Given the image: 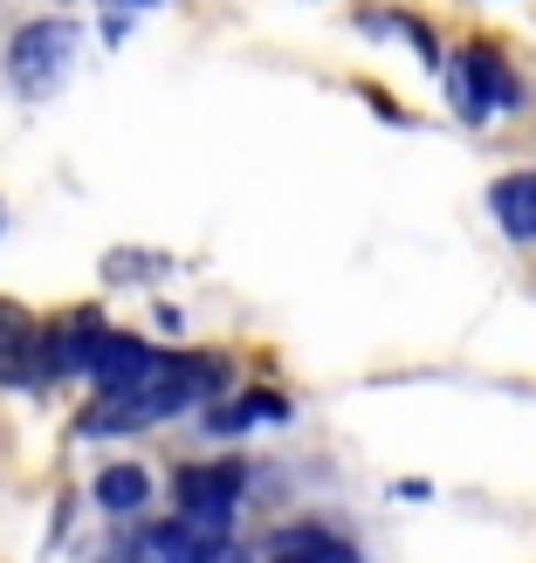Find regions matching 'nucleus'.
Listing matches in <instances>:
<instances>
[{"mask_svg": "<svg viewBox=\"0 0 536 563\" xmlns=\"http://www.w3.org/2000/svg\"><path fill=\"white\" fill-rule=\"evenodd\" d=\"M118 563H138V556H118Z\"/></svg>", "mask_w": 536, "mask_h": 563, "instance_id": "12", "label": "nucleus"}, {"mask_svg": "<svg viewBox=\"0 0 536 563\" xmlns=\"http://www.w3.org/2000/svg\"><path fill=\"white\" fill-rule=\"evenodd\" d=\"M69 48H76V27H69V21H35V27H21V35H14L8 76L21 82L28 97H35V90H48V82L69 69Z\"/></svg>", "mask_w": 536, "mask_h": 563, "instance_id": "2", "label": "nucleus"}, {"mask_svg": "<svg viewBox=\"0 0 536 563\" xmlns=\"http://www.w3.org/2000/svg\"><path fill=\"white\" fill-rule=\"evenodd\" d=\"M241 482H248V474H241L234 461H214V467H179L173 501H179V516H193V522H228V516H234Z\"/></svg>", "mask_w": 536, "mask_h": 563, "instance_id": "4", "label": "nucleus"}, {"mask_svg": "<svg viewBox=\"0 0 536 563\" xmlns=\"http://www.w3.org/2000/svg\"><path fill=\"white\" fill-rule=\"evenodd\" d=\"M220 537H228V522H193V516H179V522H165V529H152V537H145V556L152 563H214L220 556Z\"/></svg>", "mask_w": 536, "mask_h": 563, "instance_id": "6", "label": "nucleus"}, {"mask_svg": "<svg viewBox=\"0 0 536 563\" xmlns=\"http://www.w3.org/2000/svg\"><path fill=\"white\" fill-rule=\"evenodd\" d=\"M269 563H358V550L337 543V537H324V529H289V537L275 543Z\"/></svg>", "mask_w": 536, "mask_h": 563, "instance_id": "9", "label": "nucleus"}, {"mask_svg": "<svg viewBox=\"0 0 536 563\" xmlns=\"http://www.w3.org/2000/svg\"><path fill=\"white\" fill-rule=\"evenodd\" d=\"M282 412H289V406H282L275 391H248V399L207 412V433H241V427H262V419H282Z\"/></svg>", "mask_w": 536, "mask_h": 563, "instance_id": "11", "label": "nucleus"}, {"mask_svg": "<svg viewBox=\"0 0 536 563\" xmlns=\"http://www.w3.org/2000/svg\"><path fill=\"white\" fill-rule=\"evenodd\" d=\"M97 501H103L110 516L145 509V501H152V474H145V467H103V474H97Z\"/></svg>", "mask_w": 536, "mask_h": 563, "instance_id": "10", "label": "nucleus"}, {"mask_svg": "<svg viewBox=\"0 0 536 563\" xmlns=\"http://www.w3.org/2000/svg\"><path fill=\"white\" fill-rule=\"evenodd\" d=\"M35 378H42V323L0 296V385H35Z\"/></svg>", "mask_w": 536, "mask_h": 563, "instance_id": "5", "label": "nucleus"}, {"mask_svg": "<svg viewBox=\"0 0 536 563\" xmlns=\"http://www.w3.org/2000/svg\"><path fill=\"white\" fill-rule=\"evenodd\" d=\"M447 90H455V103H461L468 124H489L495 110H523V82H516V69L502 63L489 42H468V48L455 55V76H447Z\"/></svg>", "mask_w": 536, "mask_h": 563, "instance_id": "1", "label": "nucleus"}, {"mask_svg": "<svg viewBox=\"0 0 536 563\" xmlns=\"http://www.w3.org/2000/svg\"><path fill=\"white\" fill-rule=\"evenodd\" d=\"M103 317L97 309H76V317L48 323L42 330V372L48 378H76V372H97V351H103Z\"/></svg>", "mask_w": 536, "mask_h": 563, "instance_id": "3", "label": "nucleus"}, {"mask_svg": "<svg viewBox=\"0 0 536 563\" xmlns=\"http://www.w3.org/2000/svg\"><path fill=\"white\" fill-rule=\"evenodd\" d=\"M152 357H158V351H145L138 336H118V330H110V336H103V351H97V372H90V378H97L103 391H131L138 378H145V364H152Z\"/></svg>", "mask_w": 536, "mask_h": 563, "instance_id": "8", "label": "nucleus"}, {"mask_svg": "<svg viewBox=\"0 0 536 563\" xmlns=\"http://www.w3.org/2000/svg\"><path fill=\"white\" fill-rule=\"evenodd\" d=\"M489 207L495 220L510 228V241H536V173H510L489 186Z\"/></svg>", "mask_w": 536, "mask_h": 563, "instance_id": "7", "label": "nucleus"}, {"mask_svg": "<svg viewBox=\"0 0 536 563\" xmlns=\"http://www.w3.org/2000/svg\"><path fill=\"white\" fill-rule=\"evenodd\" d=\"M138 8H152V0H138Z\"/></svg>", "mask_w": 536, "mask_h": 563, "instance_id": "13", "label": "nucleus"}]
</instances>
